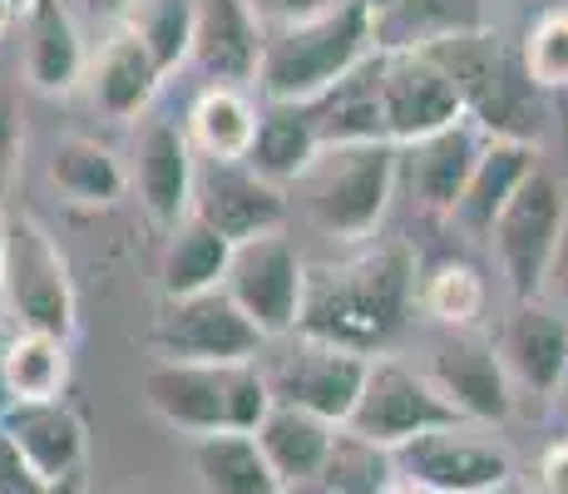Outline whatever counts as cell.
<instances>
[{
	"instance_id": "obj_1",
	"label": "cell",
	"mask_w": 568,
	"mask_h": 494,
	"mask_svg": "<svg viewBox=\"0 0 568 494\" xmlns=\"http://www.w3.org/2000/svg\"><path fill=\"white\" fill-rule=\"evenodd\" d=\"M420 272L406 243H376L352 258L307 268V302H302L297 336L356 351L376 361L406 336L410 312L420 302Z\"/></svg>"
},
{
	"instance_id": "obj_2",
	"label": "cell",
	"mask_w": 568,
	"mask_h": 494,
	"mask_svg": "<svg viewBox=\"0 0 568 494\" xmlns=\"http://www.w3.org/2000/svg\"><path fill=\"white\" fill-rule=\"evenodd\" d=\"M460 94L465 119L495 144H529L539 149L549 134V94L529 80L519 60V40H505L499 30H469L425 50Z\"/></svg>"
},
{
	"instance_id": "obj_3",
	"label": "cell",
	"mask_w": 568,
	"mask_h": 494,
	"mask_svg": "<svg viewBox=\"0 0 568 494\" xmlns=\"http://www.w3.org/2000/svg\"><path fill=\"white\" fill-rule=\"evenodd\" d=\"M366 54H376V16L362 0H342L316 20L267 30L257 94L262 104H312L336 80H346Z\"/></svg>"
},
{
	"instance_id": "obj_4",
	"label": "cell",
	"mask_w": 568,
	"mask_h": 494,
	"mask_svg": "<svg viewBox=\"0 0 568 494\" xmlns=\"http://www.w3.org/2000/svg\"><path fill=\"white\" fill-rule=\"evenodd\" d=\"M144 401L169 431L179 435H227L257 431L272 411V391L262 366H189V361H154L144 371Z\"/></svg>"
},
{
	"instance_id": "obj_5",
	"label": "cell",
	"mask_w": 568,
	"mask_h": 494,
	"mask_svg": "<svg viewBox=\"0 0 568 494\" xmlns=\"http://www.w3.org/2000/svg\"><path fill=\"white\" fill-rule=\"evenodd\" d=\"M396 183H400L396 144H352V149H322V159L297 183V193L322 238L366 243L381 228V218H386Z\"/></svg>"
},
{
	"instance_id": "obj_6",
	"label": "cell",
	"mask_w": 568,
	"mask_h": 494,
	"mask_svg": "<svg viewBox=\"0 0 568 494\" xmlns=\"http://www.w3.org/2000/svg\"><path fill=\"white\" fill-rule=\"evenodd\" d=\"M0 306L16 332H45L70 342L80 332L70 258L54 233L30 213H6V252H0Z\"/></svg>"
},
{
	"instance_id": "obj_7",
	"label": "cell",
	"mask_w": 568,
	"mask_h": 494,
	"mask_svg": "<svg viewBox=\"0 0 568 494\" xmlns=\"http://www.w3.org/2000/svg\"><path fill=\"white\" fill-rule=\"evenodd\" d=\"M568 228V183L554 169H539L529 183L515 193V203L499 213L495 233H489V252L499 262L515 306L544 302V288L554 278V262L564 248Z\"/></svg>"
},
{
	"instance_id": "obj_8",
	"label": "cell",
	"mask_w": 568,
	"mask_h": 494,
	"mask_svg": "<svg viewBox=\"0 0 568 494\" xmlns=\"http://www.w3.org/2000/svg\"><path fill=\"white\" fill-rule=\"evenodd\" d=\"M262 381L272 391V405H292V411L322 415L332 425H346L362 401L371 361L356 351L312 342V336H282L277 351H262Z\"/></svg>"
},
{
	"instance_id": "obj_9",
	"label": "cell",
	"mask_w": 568,
	"mask_h": 494,
	"mask_svg": "<svg viewBox=\"0 0 568 494\" xmlns=\"http://www.w3.org/2000/svg\"><path fill=\"white\" fill-rule=\"evenodd\" d=\"M149 351L159 361H189V366H257L267 336L217 288L183 296V302H163L154 332H149Z\"/></svg>"
},
{
	"instance_id": "obj_10",
	"label": "cell",
	"mask_w": 568,
	"mask_h": 494,
	"mask_svg": "<svg viewBox=\"0 0 568 494\" xmlns=\"http://www.w3.org/2000/svg\"><path fill=\"white\" fill-rule=\"evenodd\" d=\"M390 455H396V480L415 494H495L515 485L509 450L479 425H445L415 435Z\"/></svg>"
},
{
	"instance_id": "obj_11",
	"label": "cell",
	"mask_w": 568,
	"mask_h": 494,
	"mask_svg": "<svg viewBox=\"0 0 568 494\" xmlns=\"http://www.w3.org/2000/svg\"><path fill=\"white\" fill-rule=\"evenodd\" d=\"M445 425H465V421L455 415V405L435 391V381L396 356H376L366 371L362 401H356L352 421H346L342 431L362 435V441L381 445V450H400V445H410L415 435L445 431Z\"/></svg>"
},
{
	"instance_id": "obj_12",
	"label": "cell",
	"mask_w": 568,
	"mask_h": 494,
	"mask_svg": "<svg viewBox=\"0 0 568 494\" xmlns=\"http://www.w3.org/2000/svg\"><path fill=\"white\" fill-rule=\"evenodd\" d=\"M223 292L253 316V326L267 342L297 332L302 302H307V262L287 233H267L253 243H237L227 262Z\"/></svg>"
},
{
	"instance_id": "obj_13",
	"label": "cell",
	"mask_w": 568,
	"mask_h": 494,
	"mask_svg": "<svg viewBox=\"0 0 568 494\" xmlns=\"http://www.w3.org/2000/svg\"><path fill=\"white\" fill-rule=\"evenodd\" d=\"M425 376L435 381V391L455 405L465 425H505L515 415V381H509L505 361H499L495 336L485 332H450L440 346L430 351Z\"/></svg>"
},
{
	"instance_id": "obj_14",
	"label": "cell",
	"mask_w": 568,
	"mask_h": 494,
	"mask_svg": "<svg viewBox=\"0 0 568 494\" xmlns=\"http://www.w3.org/2000/svg\"><path fill=\"white\" fill-rule=\"evenodd\" d=\"M292 198L287 189L267 183L247 163H217L199 159V179H193V218H203L213 233L227 243H253L267 233H287Z\"/></svg>"
},
{
	"instance_id": "obj_15",
	"label": "cell",
	"mask_w": 568,
	"mask_h": 494,
	"mask_svg": "<svg viewBox=\"0 0 568 494\" xmlns=\"http://www.w3.org/2000/svg\"><path fill=\"white\" fill-rule=\"evenodd\" d=\"M193 179H199V153L179 119L169 114H144L134 134V163H129V189L149 223L173 233L179 223L193 218Z\"/></svg>"
},
{
	"instance_id": "obj_16",
	"label": "cell",
	"mask_w": 568,
	"mask_h": 494,
	"mask_svg": "<svg viewBox=\"0 0 568 494\" xmlns=\"http://www.w3.org/2000/svg\"><path fill=\"white\" fill-rule=\"evenodd\" d=\"M381 109H386V139L396 149H410V144H420V139L440 134V129L465 119L450 74L425 50H390L386 54V70H381Z\"/></svg>"
},
{
	"instance_id": "obj_17",
	"label": "cell",
	"mask_w": 568,
	"mask_h": 494,
	"mask_svg": "<svg viewBox=\"0 0 568 494\" xmlns=\"http://www.w3.org/2000/svg\"><path fill=\"white\" fill-rule=\"evenodd\" d=\"M262 54H267V30L247 10V0H199L189 64L207 84H233V90L257 84Z\"/></svg>"
},
{
	"instance_id": "obj_18",
	"label": "cell",
	"mask_w": 568,
	"mask_h": 494,
	"mask_svg": "<svg viewBox=\"0 0 568 494\" xmlns=\"http://www.w3.org/2000/svg\"><path fill=\"white\" fill-rule=\"evenodd\" d=\"M163 80H169V74H163V64L149 54L144 40L129 26H109L104 46L90 54L84 94H90L94 114L109 119V124H134V119L149 114Z\"/></svg>"
},
{
	"instance_id": "obj_19",
	"label": "cell",
	"mask_w": 568,
	"mask_h": 494,
	"mask_svg": "<svg viewBox=\"0 0 568 494\" xmlns=\"http://www.w3.org/2000/svg\"><path fill=\"white\" fill-rule=\"evenodd\" d=\"M20 40H26V84L45 99H70L90 80V50L84 30L64 0H36L20 10Z\"/></svg>"
},
{
	"instance_id": "obj_20",
	"label": "cell",
	"mask_w": 568,
	"mask_h": 494,
	"mask_svg": "<svg viewBox=\"0 0 568 494\" xmlns=\"http://www.w3.org/2000/svg\"><path fill=\"white\" fill-rule=\"evenodd\" d=\"M0 435L26 455L45 485H80L84 465V421L64 401H30L0 405Z\"/></svg>"
},
{
	"instance_id": "obj_21",
	"label": "cell",
	"mask_w": 568,
	"mask_h": 494,
	"mask_svg": "<svg viewBox=\"0 0 568 494\" xmlns=\"http://www.w3.org/2000/svg\"><path fill=\"white\" fill-rule=\"evenodd\" d=\"M485 149H489V139L479 134L469 119H460V124L440 129V134L420 139V144H410V149H400V179H406L410 198L425 208V213L450 223L455 203H460L469 173H475V163Z\"/></svg>"
},
{
	"instance_id": "obj_22",
	"label": "cell",
	"mask_w": 568,
	"mask_h": 494,
	"mask_svg": "<svg viewBox=\"0 0 568 494\" xmlns=\"http://www.w3.org/2000/svg\"><path fill=\"white\" fill-rule=\"evenodd\" d=\"M499 361H505L515 391L529 395H554L568 376V322L549 312L544 302L515 306L495 336Z\"/></svg>"
},
{
	"instance_id": "obj_23",
	"label": "cell",
	"mask_w": 568,
	"mask_h": 494,
	"mask_svg": "<svg viewBox=\"0 0 568 494\" xmlns=\"http://www.w3.org/2000/svg\"><path fill=\"white\" fill-rule=\"evenodd\" d=\"M381 70H386V54L376 50V54H366L346 80H336L322 99L307 104L322 149L390 144L386 139V109H381Z\"/></svg>"
},
{
	"instance_id": "obj_24",
	"label": "cell",
	"mask_w": 568,
	"mask_h": 494,
	"mask_svg": "<svg viewBox=\"0 0 568 494\" xmlns=\"http://www.w3.org/2000/svg\"><path fill=\"white\" fill-rule=\"evenodd\" d=\"M539 169H544V163H539V149H529V144H495V139H489V149L479 153L475 173H469L460 203H455L450 223L460 228L465 238H475V243H489V233H495L499 213L515 203V193H519Z\"/></svg>"
},
{
	"instance_id": "obj_25",
	"label": "cell",
	"mask_w": 568,
	"mask_h": 494,
	"mask_svg": "<svg viewBox=\"0 0 568 494\" xmlns=\"http://www.w3.org/2000/svg\"><path fill=\"white\" fill-rule=\"evenodd\" d=\"M336 431H342V425L322 421V415L292 411V405H272L253 435H257L262 455H267L272 475L282 480V490H297V485H312V480H322Z\"/></svg>"
},
{
	"instance_id": "obj_26",
	"label": "cell",
	"mask_w": 568,
	"mask_h": 494,
	"mask_svg": "<svg viewBox=\"0 0 568 494\" xmlns=\"http://www.w3.org/2000/svg\"><path fill=\"white\" fill-rule=\"evenodd\" d=\"M50 183L60 189L64 203L74 208H114L129 198V169L109 144L90 134H64L54 139L50 163H45Z\"/></svg>"
},
{
	"instance_id": "obj_27",
	"label": "cell",
	"mask_w": 568,
	"mask_h": 494,
	"mask_svg": "<svg viewBox=\"0 0 568 494\" xmlns=\"http://www.w3.org/2000/svg\"><path fill=\"white\" fill-rule=\"evenodd\" d=\"M257 114L262 104L247 99V90L233 84H203L199 99L189 104L183 119V134L199 159H217V163H247L257 139Z\"/></svg>"
},
{
	"instance_id": "obj_28",
	"label": "cell",
	"mask_w": 568,
	"mask_h": 494,
	"mask_svg": "<svg viewBox=\"0 0 568 494\" xmlns=\"http://www.w3.org/2000/svg\"><path fill=\"white\" fill-rule=\"evenodd\" d=\"M316 159H322V139H316L307 104H262L247 169H257L277 189H297Z\"/></svg>"
},
{
	"instance_id": "obj_29",
	"label": "cell",
	"mask_w": 568,
	"mask_h": 494,
	"mask_svg": "<svg viewBox=\"0 0 568 494\" xmlns=\"http://www.w3.org/2000/svg\"><path fill=\"white\" fill-rule=\"evenodd\" d=\"M227 262H233V243L223 233H213L203 218L179 223L169 233V248H163V262H159L163 302L217 292L227 282Z\"/></svg>"
},
{
	"instance_id": "obj_30",
	"label": "cell",
	"mask_w": 568,
	"mask_h": 494,
	"mask_svg": "<svg viewBox=\"0 0 568 494\" xmlns=\"http://www.w3.org/2000/svg\"><path fill=\"white\" fill-rule=\"evenodd\" d=\"M469 30H485V0H396L376 16V50H430Z\"/></svg>"
},
{
	"instance_id": "obj_31",
	"label": "cell",
	"mask_w": 568,
	"mask_h": 494,
	"mask_svg": "<svg viewBox=\"0 0 568 494\" xmlns=\"http://www.w3.org/2000/svg\"><path fill=\"white\" fill-rule=\"evenodd\" d=\"M70 381V342L45 332H10L0 346V391L6 405L30 401H64Z\"/></svg>"
},
{
	"instance_id": "obj_32",
	"label": "cell",
	"mask_w": 568,
	"mask_h": 494,
	"mask_svg": "<svg viewBox=\"0 0 568 494\" xmlns=\"http://www.w3.org/2000/svg\"><path fill=\"white\" fill-rule=\"evenodd\" d=\"M193 475L203 494H287L272 475L253 431H227L193 441Z\"/></svg>"
},
{
	"instance_id": "obj_33",
	"label": "cell",
	"mask_w": 568,
	"mask_h": 494,
	"mask_svg": "<svg viewBox=\"0 0 568 494\" xmlns=\"http://www.w3.org/2000/svg\"><path fill=\"white\" fill-rule=\"evenodd\" d=\"M415 302H420V312L430 316V322L450 326V332H475L479 316H485L489 292H485V278H479L469 262L445 258L420 278V296H415Z\"/></svg>"
},
{
	"instance_id": "obj_34",
	"label": "cell",
	"mask_w": 568,
	"mask_h": 494,
	"mask_svg": "<svg viewBox=\"0 0 568 494\" xmlns=\"http://www.w3.org/2000/svg\"><path fill=\"white\" fill-rule=\"evenodd\" d=\"M322 485L332 494H390L400 485L396 455L362 441V435H352V431H336L332 455H326V470H322Z\"/></svg>"
},
{
	"instance_id": "obj_35",
	"label": "cell",
	"mask_w": 568,
	"mask_h": 494,
	"mask_svg": "<svg viewBox=\"0 0 568 494\" xmlns=\"http://www.w3.org/2000/svg\"><path fill=\"white\" fill-rule=\"evenodd\" d=\"M193 10H199V0H134V10L124 16V26L134 30V36L149 46V54L163 64V74L189 64Z\"/></svg>"
},
{
	"instance_id": "obj_36",
	"label": "cell",
	"mask_w": 568,
	"mask_h": 494,
	"mask_svg": "<svg viewBox=\"0 0 568 494\" xmlns=\"http://www.w3.org/2000/svg\"><path fill=\"white\" fill-rule=\"evenodd\" d=\"M519 60L544 94L568 90V6H549L524 26Z\"/></svg>"
},
{
	"instance_id": "obj_37",
	"label": "cell",
	"mask_w": 568,
	"mask_h": 494,
	"mask_svg": "<svg viewBox=\"0 0 568 494\" xmlns=\"http://www.w3.org/2000/svg\"><path fill=\"white\" fill-rule=\"evenodd\" d=\"M20 173H26V114H20L16 90L0 84V203L20 183Z\"/></svg>"
},
{
	"instance_id": "obj_38",
	"label": "cell",
	"mask_w": 568,
	"mask_h": 494,
	"mask_svg": "<svg viewBox=\"0 0 568 494\" xmlns=\"http://www.w3.org/2000/svg\"><path fill=\"white\" fill-rule=\"evenodd\" d=\"M70 490H80V485H45V480L26 465V455L0 435V494H70Z\"/></svg>"
},
{
	"instance_id": "obj_39",
	"label": "cell",
	"mask_w": 568,
	"mask_h": 494,
	"mask_svg": "<svg viewBox=\"0 0 568 494\" xmlns=\"http://www.w3.org/2000/svg\"><path fill=\"white\" fill-rule=\"evenodd\" d=\"M342 0H247V10L262 20V30H287L302 20H316L326 10H336Z\"/></svg>"
},
{
	"instance_id": "obj_40",
	"label": "cell",
	"mask_w": 568,
	"mask_h": 494,
	"mask_svg": "<svg viewBox=\"0 0 568 494\" xmlns=\"http://www.w3.org/2000/svg\"><path fill=\"white\" fill-rule=\"evenodd\" d=\"M524 494H568V441H554L534 455Z\"/></svg>"
},
{
	"instance_id": "obj_41",
	"label": "cell",
	"mask_w": 568,
	"mask_h": 494,
	"mask_svg": "<svg viewBox=\"0 0 568 494\" xmlns=\"http://www.w3.org/2000/svg\"><path fill=\"white\" fill-rule=\"evenodd\" d=\"M70 10H84L90 20H109V26H124V16L134 10V0H64Z\"/></svg>"
},
{
	"instance_id": "obj_42",
	"label": "cell",
	"mask_w": 568,
	"mask_h": 494,
	"mask_svg": "<svg viewBox=\"0 0 568 494\" xmlns=\"http://www.w3.org/2000/svg\"><path fill=\"white\" fill-rule=\"evenodd\" d=\"M16 20H20V10L10 6V0H0V40L10 36V26H16Z\"/></svg>"
},
{
	"instance_id": "obj_43",
	"label": "cell",
	"mask_w": 568,
	"mask_h": 494,
	"mask_svg": "<svg viewBox=\"0 0 568 494\" xmlns=\"http://www.w3.org/2000/svg\"><path fill=\"white\" fill-rule=\"evenodd\" d=\"M287 494H332V490H326L322 480H312V485H297V490H287Z\"/></svg>"
},
{
	"instance_id": "obj_44",
	"label": "cell",
	"mask_w": 568,
	"mask_h": 494,
	"mask_svg": "<svg viewBox=\"0 0 568 494\" xmlns=\"http://www.w3.org/2000/svg\"><path fill=\"white\" fill-rule=\"evenodd\" d=\"M362 6L371 10V16H381V10H386V6H396V0H362Z\"/></svg>"
},
{
	"instance_id": "obj_45",
	"label": "cell",
	"mask_w": 568,
	"mask_h": 494,
	"mask_svg": "<svg viewBox=\"0 0 568 494\" xmlns=\"http://www.w3.org/2000/svg\"><path fill=\"white\" fill-rule=\"evenodd\" d=\"M0 252H6V213H0Z\"/></svg>"
},
{
	"instance_id": "obj_46",
	"label": "cell",
	"mask_w": 568,
	"mask_h": 494,
	"mask_svg": "<svg viewBox=\"0 0 568 494\" xmlns=\"http://www.w3.org/2000/svg\"><path fill=\"white\" fill-rule=\"evenodd\" d=\"M10 6H16V10H30V6H36V0H10Z\"/></svg>"
},
{
	"instance_id": "obj_47",
	"label": "cell",
	"mask_w": 568,
	"mask_h": 494,
	"mask_svg": "<svg viewBox=\"0 0 568 494\" xmlns=\"http://www.w3.org/2000/svg\"><path fill=\"white\" fill-rule=\"evenodd\" d=\"M390 494H415V490H406V485H396V490H390Z\"/></svg>"
},
{
	"instance_id": "obj_48",
	"label": "cell",
	"mask_w": 568,
	"mask_h": 494,
	"mask_svg": "<svg viewBox=\"0 0 568 494\" xmlns=\"http://www.w3.org/2000/svg\"><path fill=\"white\" fill-rule=\"evenodd\" d=\"M495 494H524V490H515V485H509V490H495Z\"/></svg>"
}]
</instances>
